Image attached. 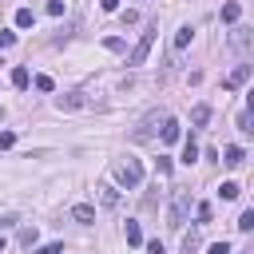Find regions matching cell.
I'll return each instance as SVG.
<instances>
[{
    "instance_id": "cell-1",
    "label": "cell",
    "mask_w": 254,
    "mask_h": 254,
    "mask_svg": "<svg viewBox=\"0 0 254 254\" xmlns=\"http://www.w3.org/2000/svg\"><path fill=\"white\" fill-rule=\"evenodd\" d=\"M155 36H159V24H147V32L139 36V44L127 52V64H131V67L147 64V56H151V48H155Z\"/></svg>"
},
{
    "instance_id": "cell-2",
    "label": "cell",
    "mask_w": 254,
    "mask_h": 254,
    "mask_svg": "<svg viewBox=\"0 0 254 254\" xmlns=\"http://www.w3.org/2000/svg\"><path fill=\"white\" fill-rule=\"evenodd\" d=\"M163 119H167V111H147V115H143V123L131 131V139H135V143H147V139L163 127Z\"/></svg>"
},
{
    "instance_id": "cell-3",
    "label": "cell",
    "mask_w": 254,
    "mask_h": 254,
    "mask_svg": "<svg viewBox=\"0 0 254 254\" xmlns=\"http://www.w3.org/2000/svg\"><path fill=\"white\" fill-rule=\"evenodd\" d=\"M187 214H190V194H175V202H171V210H167V226H171V230H183Z\"/></svg>"
},
{
    "instance_id": "cell-4",
    "label": "cell",
    "mask_w": 254,
    "mask_h": 254,
    "mask_svg": "<svg viewBox=\"0 0 254 254\" xmlns=\"http://www.w3.org/2000/svg\"><path fill=\"white\" fill-rule=\"evenodd\" d=\"M119 183H123V187H139V183H143V163H139V159H127V163L119 167Z\"/></svg>"
},
{
    "instance_id": "cell-5",
    "label": "cell",
    "mask_w": 254,
    "mask_h": 254,
    "mask_svg": "<svg viewBox=\"0 0 254 254\" xmlns=\"http://www.w3.org/2000/svg\"><path fill=\"white\" fill-rule=\"evenodd\" d=\"M250 71H254L250 64H238V67H234V71H230V75L222 79V87H226V91H238V87H242V83L250 79Z\"/></svg>"
},
{
    "instance_id": "cell-6",
    "label": "cell",
    "mask_w": 254,
    "mask_h": 254,
    "mask_svg": "<svg viewBox=\"0 0 254 254\" xmlns=\"http://www.w3.org/2000/svg\"><path fill=\"white\" fill-rule=\"evenodd\" d=\"M56 107L60 111H79V107H87V99H83V91H67V95L56 99Z\"/></svg>"
},
{
    "instance_id": "cell-7",
    "label": "cell",
    "mask_w": 254,
    "mask_h": 254,
    "mask_svg": "<svg viewBox=\"0 0 254 254\" xmlns=\"http://www.w3.org/2000/svg\"><path fill=\"white\" fill-rule=\"evenodd\" d=\"M159 139H163V143H179V139H183L179 119H171V115H167V119H163V127H159Z\"/></svg>"
},
{
    "instance_id": "cell-8",
    "label": "cell",
    "mask_w": 254,
    "mask_h": 254,
    "mask_svg": "<svg viewBox=\"0 0 254 254\" xmlns=\"http://www.w3.org/2000/svg\"><path fill=\"white\" fill-rule=\"evenodd\" d=\"M95 194H99V202H103L107 210H115V206H119V190H115L111 183H99V187H95Z\"/></svg>"
},
{
    "instance_id": "cell-9",
    "label": "cell",
    "mask_w": 254,
    "mask_h": 254,
    "mask_svg": "<svg viewBox=\"0 0 254 254\" xmlns=\"http://www.w3.org/2000/svg\"><path fill=\"white\" fill-rule=\"evenodd\" d=\"M230 44H234L238 52H250V28H246V24H234V32H230Z\"/></svg>"
},
{
    "instance_id": "cell-10",
    "label": "cell",
    "mask_w": 254,
    "mask_h": 254,
    "mask_svg": "<svg viewBox=\"0 0 254 254\" xmlns=\"http://www.w3.org/2000/svg\"><path fill=\"white\" fill-rule=\"evenodd\" d=\"M71 218L83 222V226H91V222H95V206H91V202H79V206H71Z\"/></svg>"
},
{
    "instance_id": "cell-11",
    "label": "cell",
    "mask_w": 254,
    "mask_h": 254,
    "mask_svg": "<svg viewBox=\"0 0 254 254\" xmlns=\"http://www.w3.org/2000/svg\"><path fill=\"white\" fill-rule=\"evenodd\" d=\"M190 123H194V127H206V123H210V107H206V103H194V107H190Z\"/></svg>"
},
{
    "instance_id": "cell-12",
    "label": "cell",
    "mask_w": 254,
    "mask_h": 254,
    "mask_svg": "<svg viewBox=\"0 0 254 254\" xmlns=\"http://www.w3.org/2000/svg\"><path fill=\"white\" fill-rule=\"evenodd\" d=\"M222 163H226V167H242V163H246V151H242V147H226V151H222Z\"/></svg>"
},
{
    "instance_id": "cell-13",
    "label": "cell",
    "mask_w": 254,
    "mask_h": 254,
    "mask_svg": "<svg viewBox=\"0 0 254 254\" xmlns=\"http://www.w3.org/2000/svg\"><path fill=\"white\" fill-rule=\"evenodd\" d=\"M238 16H242V4H238V0L222 4V24H238Z\"/></svg>"
},
{
    "instance_id": "cell-14",
    "label": "cell",
    "mask_w": 254,
    "mask_h": 254,
    "mask_svg": "<svg viewBox=\"0 0 254 254\" xmlns=\"http://www.w3.org/2000/svg\"><path fill=\"white\" fill-rule=\"evenodd\" d=\"M190 40H194V28H190V24H187V28H179V32H175V52H183Z\"/></svg>"
},
{
    "instance_id": "cell-15",
    "label": "cell",
    "mask_w": 254,
    "mask_h": 254,
    "mask_svg": "<svg viewBox=\"0 0 254 254\" xmlns=\"http://www.w3.org/2000/svg\"><path fill=\"white\" fill-rule=\"evenodd\" d=\"M183 163H187V167H190V163H198V143H194V139H187V143H183Z\"/></svg>"
},
{
    "instance_id": "cell-16",
    "label": "cell",
    "mask_w": 254,
    "mask_h": 254,
    "mask_svg": "<svg viewBox=\"0 0 254 254\" xmlns=\"http://www.w3.org/2000/svg\"><path fill=\"white\" fill-rule=\"evenodd\" d=\"M218 194H222V198H226V202H230V198H238V194H242V187H238V183H234V179H226V183H222V187H218Z\"/></svg>"
},
{
    "instance_id": "cell-17",
    "label": "cell",
    "mask_w": 254,
    "mask_h": 254,
    "mask_svg": "<svg viewBox=\"0 0 254 254\" xmlns=\"http://www.w3.org/2000/svg\"><path fill=\"white\" fill-rule=\"evenodd\" d=\"M28 83H32L28 67H12V87H28Z\"/></svg>"
},
{
    "instance_id": "cell-18",
    "label": "cell",
    "mask_w": 254,
    "mask_h": 254,
    "mask_svg": "<svg viewBox=\"0 0 254 254\" xmlns=\"http://www.w3.org/2000/svg\"><path fill=\"white\" fill-rule=\"evenodd\" d=\"M32 24H36L32 8H20V12H16V28H32Z\"/></svg>"
},
{
    "instance_id": "cell-19",
    "label": "cell",
    "mask_w": 254,
    "mask_h": 254,
    "mask_svg": "<svg viewBox=\"0 0 254 254\" xmlns=\"http://www.w3.org/2000/svg\"><path fill=\"white\" fill-rule=\"evenodd\" d=\"M127 242H131V246H143V230H139V222H127Z\"/></svg>"
},
{
    "instance_id": "cell-20",
    "label": "cell",
    "mask_w": 254,
    "mask_h": 254,
    "mask_svg": "<svg viewBox=\"0 0 254 254\" xmlns=\"http://www.w3.org/2000/svg\"><path fill=\"white\" fill-rule=\"evenodd\" d=\"M194 218H198V226L210 222V202H194Z\"/></svg>"
},
{
    "instance_id": "cell-21",
    "label": "cell",
    "mask_w": 254,
    "mask_h": 254,
    "mask_svg": "<svg viewBox=\"0 0 254 254\" xmlns=\"http://www.w3.org/2000/svg\"><path fill=\"white\" fill-rule=\"evenodd\" d=\"M238 230H254V210H242V218H238Z\"/></svg>"
},
{
    "instance_id": "cell-22",
    "label": "cell",
    "mask_w": 254,
    "mask_h": 254,
    "mask_svg": "<svg viewBox=\"0 0 254 254\" xmlns=\"http://www.w3.org/2000/svg\"><path fill=\"white\" fill-rule=\"evenodd\" d=\"M36 238H40V234H36V226H24V230H20V242H24V246H32Z\"/></svg>"
},
{
    "instance_id": "cell-23",
    "label": "cell",
    "mask_w": 254,
    "mask_h": 254,
    "mask_svg": "<svg viewBox=\"0 0 254 254\" xmlns=\"http://www.w3.org/2000/svg\"><path fill=\"white\" fill-rule=\"evenodd\" d=\"M183 250L194 254V250H198V234H183Z\"/></svg>"
},
{
    "instance_id": "cell-24",
    "label": "cell",
    "mask_w": 254,
    "mask_h": 254,
    "mask_svg": "<svg viewBox=\"0 0 254 254\" xmlns=\"http://www.w3.org/2000/svg\"><path fill=\"white\" fill-rule=\"evenodd\" d=\"M103 48H107V52H123V40H119V36H107Z\"/></svg>"
},
{
    "instance_id": "cell-25",
    "label": "cell",
    "mask_w": 254,
    "mask_h": 254,
    "mask_svg": "<svg viewBox=\"0 0 254 254\" xmlns=\"http://www.w3.org/2000/svg\"><path fill=\"white\" fill-rule=\"evenodd\" d=\"M56 83H52V75H36V91H52Z\"/></svg>"
},
{
    "instance_id": "cell-26",
    "label": "cell",
    "mask_w": 254,
    "mask_h": 254,
    "mask_svg": "<svg viewBox=\"0 0 254 254\" xmlns=\"http://www.w3.org/2000/svg\"><path fill=\"white\" fill-rule=\"evenodd\" d=\"M238 131H242V135H250V131H254V127H250V111H242V115H238Z\"/></svg>"
},
{
    "instance_id": "cell-27",
    "label": "cell",
    "mask_w": 254,
    "mask_h": 254,
    "mask_svg": "<svg viewBox=\"0 0 254 254\" xmlns=\"http://www.w3.org/2000/svg\"><path fill=\"white\" fill-rule=\"evenodd\" d=\"M16 44V32H0V52H8Z\"/></svg>"
},
{
    "instance_id": "cell-28",
    "label": "cell",
    "mask_w": 254,
    "mask_h": 254,
    "mask_svg": "<svg viewBox=\"0 0 254 254\" xmlns=\"http://www.w3.org/2000/svg\"><path fill=\"white\" fill-rule=\"evenodd\" d=\"M48 16H64V0H48Z\"/></svg>"
},
{
    "instance_id": "cell-29",
    "label": "cell",
    "mask_w": 254,
    "mask_h": 254,
    "mask_svg": "<svg viewBox=\"0 0 254 254\" xmlns=\"http://www.w3.org/2000/svg\"><path fill=\"white\" fill-rule=\"evenodd\" d=\"M12 143H16V135H12V131H0V151H8Z\"/></svg>"
},
{
    "instance_id": "cell-30",
    "label": "cell",
    "mask_w": 254,
    "mask_h": 254,
    "mask_svg": "<svg viewBox=\"0 0 254 254\" xmlns=\"http://www.w3.org/2000/svg\"><path fill=\"white\" fill-rule=\"evenodd\" d=\"M36 254H64V246H60V242H48V246H40Z\"/></svg>"
},
{
    "instance_id": "cell-31",
    "label": "cell",
    "mask_w": 254,
    "mask_h": 254,
    "mask_svg": "<svg viewBox=\"0 0 254 254\" xmlns=\"http://www.w3.org/2000/svg\"><path fill=\"white\" fill-rule=\"evenodd\" d=\"M147 254H167V250H163V242L155 238V242H147Z\"/></svg>"
},
{
    "instance_id": "cell-32",
    "label": "cell",
    "mask_w": 254,
    "mask_h": 254,
    "mask_svg": "<svg viewBox=\"0 0 254 254\" xmlns=\"http://www.w3.org/2000/svg\"><path fill=\"white\" fill-rule=\"evenodd\" d=\"M210 254H230V246H226V242H214V246H210Z\"/></svg>"
},
{
    "instance_id": "cell-33",
    "label": "cell",
    "mask_w": 254,
    "mask_h": 254,
    "mask_svg": "<svg viewBox=\"0 0 254 254\" xmlns=\"http://www.w3.org/2000/svg\"><path fill=\"white\" fill-rule=\"evenodd\" d=\"M99 8H103V12H115V8H119V0H99Z\"/></svg>"
},
{
    "instance_id": "cell-34",
    "label": "cell",
    "mask_w": 254,
    "mask_h": 254,
    "mask_svg": "<svg viewBox=\"0 0 254 254\" xmlns=\"http://www.w3.org/2000/svg\"><path fill=\"white\" fill-rule=\"evenodd\" d=\"M12 222H16V214H0V230H4V226H12Z\"/></svg>"
},
{
    "instance_id": "cell-35",
    "label": "cell",
    "mask_w": 254,
    "mask_h": 254,
    "mask_svg": "<svg viewBox=\"0 0 254 254\" xmlns=\"http://www.w3.org/2000/svg\"><path fill=\"white\" fill-rule=\"evenodd\" d=\"M0 254H4V238H0Z\"/></svg>"
}]
</instances>
